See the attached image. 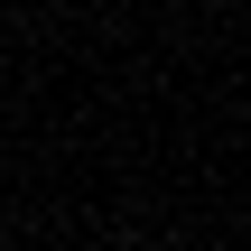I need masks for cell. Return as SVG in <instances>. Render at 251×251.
Listing matches in <instances>:
<instances>
[{"label": "cell", "instance_id": "1", "mask_svg": "<svg viewBox=\"0 0 251 251\" xmlns=\"http://www.w3.org/2000/svg\"><path fill=\"white\" fill-rule=\"evenodd\" d=\"M0 158H9V130H0Z\"/></svg>", "mask_w": 251, "mask_h": 251}]
</instances>
